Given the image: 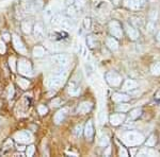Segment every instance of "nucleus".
Masks as SVG:
<instances>
[{
  "mask_svg": "<svg viewBox=\"0 0 160 157\" xmlns=\"http://www.w3.org/2000/svg\"><path fill=\"white\" fill-rule=\"evenodd\" d=\"M87 45L90 49H94L95 47H97V39L94 35H89L87 37Z\"/></svg>",
  "mask_w": 160,
  "mask_h": 157,
  "instance_id": "4be33fe9",
  "label": "nucleus"
},
{
  "mask_svg": "<svg viewBox=\"0 0 160 157\" xmlns=\"http://www.w3.org/2000/svg\"><path fill=\"white\" fill-rule=\"evenodd\" d=\"M82 132H83V130H82V127L80 124L77 125V127H75V130H74V134H75V136H76V137H80Z\"/></svg>",
  "mask_w": 160,
  "mask_h": 157,
  "instance_id": "72a5a7b5",
  "label": "nucleus"
},
{
  "mask_svg": "<svg viewBox=\"0 0 160 157\" xmlns=\"http://www.w3.org/2000/svg\"><path fill=\"white\" fill-rule=\"evenodd\" d=\"M15 64H16V60H15V58H9V65L11 67L12 71H16V66H15Z\"/></svg>",
  "mask_w": 160,
  "mask_h": 157,
  "instance_id": "f704fd0d",
  "label": "nucleus"
},
{
  "mask_svg": "<svg viewBox=\"0 0 160 157\" xmlns=\"http://www.w3.org/2000/svg\"><path fill=\"white\" fill-rule=\"evenodd\" d=\"M43 0H34L32 3H30V7H31V11L33 12H38L40 10L43 9Z\"/></svg>",
  "mask_w": 160,
  "mask_h": 157,
  "instance_id": "412c9836",
  "label": "nucleus"
},
{
  "mask_svg": "<svg viewBox=\"0 0 160 157\" xmlns=\"http://www.w3.org/2000/svg\"><path fill=\"white\" fill-rule=\"evenodd\" d=\"M109 145V137H108L107 135H102L98 139V145L100 146H106Z\"/></svg>",
  "mask_w": 160,
  "mask_h": 157,
  "instance_id": "cd10ccee",
  "label": "nucleus"
},
{
  "mask_svg": "<svg viewBox=\"0 0 160 157\" xmlns=\"http://www.w3.org/2000/svg\"><path fill=\"white\" fill-rule=\"evenodd\" d=\"M152 1H155V0H152Z\"/></svg>",
  "mask_w": 160,
  "mask_h": 157,
  "instance_id": "49530a36",
  "label": "nucleus"
},
{
  "mask_svg": "<svg viewBox=\"0 0 160 157\" xmlns=\"http://www.w3.org/2000/svg\"><path fill=\"white\" fill-rule=\"evenodd\" d=\"M60 27H62L63 29H66V30H71L74 28V24L72 22V20H69V19H62Z\"/></svg>",
  "mask_w": 160,
  "mask_h": 157,
  "instance_id": "5701e85b",
  "label": "nucleus"
},
{
  "mask_svg": "<svg viewBox=\"0 0 160 157\" xmlns=\"http://www.w3.org/2000/svg\"><path fill=\"white\" fill-rule=\"evenodd\" d=\"M17 84H18L22 89H27L28 86H29V84H30V82L28 81V80H26V79L18 78V79H17Z\"/></svg>",
  "mask_w": 160,
  "mask_h": 157,
  "instance_id": "c756f323",
  "label": "nucleus"
},
{
  "mask_svg": "<svg viewBox=\"0 0 160 157\" xmlns=\"http://www.w3.org/2000/svg\"><path fill=\"white\" fill-rule=\"evenodd\" d=\"M14 139L19 143H30L33 140V136L28 131H22V132L15 134Z\"/></svg>",
  "mask_w": 160,
  "mask_h": 157,
  "instance_id": "0eeeda50",
  "label": "nucleus"
},
{
  "mask_svg": "<svg viewBox=\"0 0 160 157\" xmlns=\"http://www.w3.org/2000/svg\"><path fill=\"white\" fill-rule=\"evenodd\" d=\"M159 153L157 151L148 148H143L138 152V156H158Z\"/></svg>",
  "mask_w": 160,
  "mask_h": 157,
  "instance_id": "6ab92c4d",
  "label": "nucleus"
},
{
  "mask_svg": "<svg viewBox=\"0 0 160 157\" xmlns=\"http://www.w3.org/2000/svg\"><path fill=\"white\" fill-rule=\"evenodd\" d=\"M105 79H106V82L112 87L120 86L123 81L122 76L118 74V72H115V71H109V72H107L105 76Z\"/></svg>",
  "mask_w": 160,
  "mask_h": 157,
  "instance_id": "f03ea898",
  "label": "nucleus"
},
{
  "mask_svg": "<svg viewBox=\"0 0 160 157\" xmlns=\"http://www.w3.org/2000/svg\"><path fill=\"white\" fill-rule=\"evenodd\" d=\"M124 28H125L128 37H129L131 40H137L139 38V36H140V33H139V31L137 30L133 25H131L129 24H125V25H124Z\"/></svg>",
  "mask_w": 160,
  "mask_h": 157,
  "instance_id": "9d476101",
  "label": "nucleus"
},
{
  "mask_svg": "<svg viewBox=\"0 0 160 157\" xmlns=\"http://www.w3.org/2000/svg\"><path fill=\"white\" fill-rule=\"evenodd\" d=\"M12 42H13V46H14V48L16 49L17 52L22 53V54H26V53H27V49H26L24 43H22V40L20 39V37L18 35H16V34L13 35Z\"/></svg>",
  "mask_w": 160,
  "mask_h": 157,
  "instance_id": "6e6552de",
  "label": "nucleus"
},
{
  "mask_svg": "<svg viewBox=\"0 0 160 157\" xmlns=\"http://www.w3.org/2000/svg\"><path fill=\"white\" fill-rule=\"evenodd\" d=\"M68 94L72 95V96H77V95L80 92V88L74 83V82H71V83L68 84Z\"/></svg>",
  "mask_w": 160,
  "mask_h": 157,
  "instance_id": "aec40b11",
  "label": "nucleus"
},
{
  "mask_svg": "<svg viewBox=\"0 0 160 157\" xmlns=\"http://www.w3.org/2000/svg\"><path fill=\"white\" fill-rule=\"evenodd\" d=\"M130 97L126 94H122V92H117V94H113L112 100L117 103H122V102H127L129 101Z\"/></svg>",
  "mask_w": 160,
  "mask_h": 157,
  "instance_id": "f3484780",
  "label": "nucleus"
},
{
  "mask_svg": "<svg viewBox=\"0 0 160 157\" xmlns=\"http://www.w3.org/2000/svg\"><path fill=\"white\" fill-rule=\"evenodd\" d=\"M111 1H112L114 4H118V2H120V0H111Z\"/></svg>",
  "mask_w": 160,
  "mask_h": 157,
  "instance_id": "a18cd8bd",
  "label": "nucleus"
},
{
  "mask_svg": "<svg viewBox=\"0 0 160 157\" xmlns=\"http://www.w3.org/2000/svg\"><path fill=\"white\" fill-rule=\"evenodd\" d=\"M152 74L154 76H160V62H156L151 67Z\"/></svg>",
  "mask_w": 160,
  "mask_h": 157,
  "instance_id": "393cba45",
  "label": "nucleus"
},
{
  "mask_svg": "<svg viewBox=\"0 0 160 157\" xmlns=\"http://www.w3.org/2000/svg\"><path fill=\"white\" fill-rule=\"evenodd\" d=\"M156 40H157V43L160 44V31L157 33V35H156Z\"/></svg>",
  "mask_w": 160,
  "mask_h": 157,
  "instance_id": "37998d69",
  "label": "nucleus"
},
{
  "mask_svg": "<svg viewBox=\"0 0 160 157\" xmlns=\"http://www.w3.org/2000/svg\"><path fill=\"white\" fill-rule=\"evenodd\" d=\"M34 152H35L34 145H30V146H28L27 150H26V155H27V156H32L33 154H34Z\"/></svg>",
  "mask_w": 160,
  "mask_h": 157,
  "instance_id": "c9c22d12",
  "label": "nucleus"
},
{
  "mask_svg": "<svg viewBox=\"0 0 160 157\" xmlns=\"http://www.w3.org/2000/svg\"><path fill=\"white\" fill-rule=\"evenodd\" d=\"M50 61L52 62V64L59 66L60 68H65L71 63V58L68 54H56L51 56Z\"/></svg>",
  "mask_w": 160,
  "mask_h": 157,
  "instance_id": "7ed1b4c3",
  "label": "nucleus"
},
{
  "mask_svg": "<svg viewBox=\"0 0 160 157\" xmlns=\"http://www.w3.org/2000/svg\"><path fill=\"white\" fill-rule=\"evenodd\" d=\"M62 16L61 15H53L52 19H51V22H52L53 25H60L62 22Z\"/></svg>",
  "mask_w": 160,
  "mask_h": 157,
  "instance_id": "2f4dec72",
  "label": "nucleus"
},
{
  "mask_svg": "<svg viewBox=\"0 0 160 157\" xmlns=\"http://www.w3.org/2000/svg\"><path fill=\"white\" fill-rule=\"evenodd\" d=\"M66 116H68V109H62L60 110H58L57 114L55 115V118H53L55 123L56 124H60V123H62L64 120H65Z\"/></svg>",
  "mask_w": 160,
  "mask_h": 157,
  "instance_id": "ddd939ff",
  "label": "nucleus"
},
{
  "mask_svg": "<svg viewBox=\"0 0 160 157\" xmlns=\"http://www.w3.org/2000/svg\"><path fill=\"white\" fill-rule=\"evenodd\" d=\"M17 70L22 76H30L32 73V65L28 60L20 58L17 63Z\"/></svg>",
  "mask_w": 160,
  "mask_h": 157,
  "instance_id": "20e7f679",
  "label": "nucleus"
},
{
  "mask_svg": "<svg viewBox=\"0 0 160 157\" xmlns=\"http://www.w3.org/2000/svg\"><path fill=\"white\" fill-rule=\"evenodd\" d=\"M6 50H7L6 44H4V42L2 39H0V53L3 54V53L6 52Z\"/></svg>",
  "mask_w": 160,
  "mask_h": 157,
  "instance_id": "e433bc0d",
  "label": "nucleus"
},
{
  "mask_svg": "<svg viewBox=\"0 0 160 157\" xmlns=\"http://www.w3.org/2000/svg\"><path fill=\"white\" fill-rule=\"evenodd\" d=\"M64 83V76H60V74H56V76H51L46 81V86L48 88H58V87L62 86Z\"/></svg>",
  "mask_w": 160,
  "mask_h": 157,
  "instance_id": "423d86ee",
  "label": "nucleus"
},
{
  "mask_svg": "<svg viewBox=\"0 0 160 157\" xmlns=\"http://www.w3.org/2000/svg\"><path fill=\"white\" fill-rule=\"evenodd\" d=\"M92 107H93V104L91 102L84 101L79 104L78 109H77V112H78L79 114H88V113L92 109Z\"/></svg>",
  "mask_w": 160,
  "mask_h": 157,
  "instance_id": "2eb2a0df",
  "label": "nucleus"
},
{
  "mask_svg": "<svg viewBox=\"0 0 160 157\" xmlns=\"http://www.w3.org/2000/svg\"><path fill=\"white\" fill-rule=\"evenodd\" d=\"M13 96H14V88H13V86L11 85V86H9V89H8V98H13Z\"/></svg>",
  "mask_w": 160,
  "mask_h": 157,
  "instance_id": "4c0bfd02",
  "label": "nucleus"
},
{
  "mask_svg": "<svg viewBox=\"0 0 160 157\" xmlns=\"http://www.w3.org/2000/svg\"><path fill=\"white\" fill-rule=\"evenodd\" d=\"M75 0H65V3L68 4V6H72V4L74 3Z\"/></svg>",
  "mask_w": 160,
  "mask_h": 157,
  "instance_id": "79ce46f5",
  "label": "nucleus"
},
{
  "mask_svg": "<svg viewBox=\"0 0 160 157\" xmlns=\"http://www.w3.org/2000/svg\"><path fill=\"white\" fill-rule=\"evenodd\" d=\"M22 29L26 34H29V33H31V31H32L33 28H32V25H31L30 21H22Z\"/></svg>",
  "mask_w": 160,
  "mask_h": 157,
  "instance_id": "b1692460",
  "label": "nucleus"
},
{
  "mask_svg": "<svg viewBox=\"0 0 160 157\" xmlns=\"http://www.w3.org/2000/svg\"><path fill=\"white\" fill-rule=\"evenodd\" d=\"M2 37H3V39H4V40H9V39H10V38H9V35H8V34H3V36H2Z\"/></svg>",
  "mask_w": 160,
  "mask_h": 157,
  "instance_id": "c03bdc74",
  "label": "nucleus"
},
{
  "mask_svg": "<svg viewBox=\"0 0 160 157\" xmlns=\"http://www.w3.org/2000/svg\"><path fill=\"white\" fill-rule=\"evenodd\" d=\"M106 45H107V47L109 48L111 51H113V52L118 50V43L115 37H107V39H106Z\"/></svg>",
  "mask_w": 160,
  "mask_h": 157,
  "instance_id": "dca6fc26",
  "label": "nucleus"
},
{
  "mask_svg": "<svg viewBox=\"0 0 160 157\" xmlns=\"http://www.w3.org/2000/svg\"><path fill=\"white\" fill-rule=\"evenodd\" d=\"M129 109H130V105L127 104V103H124V102L120 103V104L117 106V110L118 112H121V113H126Z\"/></svg>",
  "mask_w": 160,
  "mask_h": 157,
  "instance_id": "a878e982",
  "label": "nucleus"
},
{
  "mask_svg": "<svg viewBox=\"0 0 160 157\" xmlns=\"http://www.w3.org/2000/svg\"><path fill=\"white\" fill-rule=\"evenodd\" d=\"M142 115V109H135L130 110V118L131 119H138Z\"/></svg>",
  "mask_w": 160,
  "mask_h": 157,
  "instance_id": "7c9ffc66",
  "label": "nucleus"
},
{
  "mask_svg": "<svg viewBox=\"0 0 160 157\" xmlns=\"http://www.w3.org/2000/svg\"><path fill=\"white\" fill-rule=\"evenodd\" d=\"M155 99L158 100V101H160V90L156 92V95H155Z\"/></svg>",
  "mask_w": 160,
  "mask_h": 157,
  "instance_id": "a19ab883",
  "label": "nucleus"
},
{
  "mask_svg": "<svg viewBox=\"0 0 160 157\" xmlns=\"http://www.w3.org/2000/svg\"><path fill=\"white\" fill-rule=\"evenodd\" d=\"M125 119H126V116L124 114H113L110 116L109 121L113 127H118V125L122 124L124 121H125Z\"/></svg>",
  "mask_w": 160,
  "mask_h": 157,
  "instance_id": "9b49d317",
  "label": "nucleus"
},
{
  "mask_svg": "<svg viewBox=\"0 0 160 157\" xmlns=\"http://www.w3.org/2000/svg\"><path fill=\"white\" fill-rule=\"evenodd\" d=\"M83 133H84V136H86L87 139L91 140L93 135H94V127H93V122L92 120H89L87 122L86 127L83 128Z\"/></svg>",
  "mask_w": 160,
  "mask_h": 157,
  "instance_id": "4468645a",
  "label": "nucleus"
},
{
  "mask_svg": "<svg viewBox=\"0 0 160 157\" xmlns=\"http://www.w3.org/2000/svg\"><path fill=\"white\" fill-rule=\"evenodd\" d=\"M120 154L122 156H128V153L125 150H124V149H121V150H120Z\"/></svg>",
  "mask_w": 160,
  "mask_h": 157,
  "instance_id": "ea45409f",
  "label": "nucleus"
},
{
  "mask_svg": "<svg viewBox=\"0 0 160 157\" xmlns=\"http://www.w3.org/2000/svg\"><path fill=\"white\" fill-rule=\"evenodd\" d=\"M156 142H157V137L155 135H151L148 138V140L145 141V145L149 146V148H152V146L156 145Z\"/></svg>",
  "mask_w": 160,
  "mask_h": 157,
  "instance_id": "bb28decb",
  "label": "nucleus"
},
{
  "mask_svg": "<svg viewBox=\"0 0 160 157\" xmlns=\"http://www.w3.org/2000/svg\"><path fill=\"white\" fill-rule=\"evenodd\" d=\"M144 136L143 134L139 132H133V131H129L126 132L122 136V141L128 146H136L144 142Z\"/></svg>",
  "mask_w": 160,
  "mask_h": 157,
  "instance_id": "f257e3e1",
  "label": "nucleus"
},
{
  "mask_svg": "<svg viewBox=\"0 0 160 157\" xmlns=\"http://www.w3.org/2000/svg\"><path fill=\"white\" fill-rule=\"evenodd\" d=\"M146 0H124V4L130 10H139L145 6Z\"/></svg>",
  "mask_w": 160,
  "mask_h": 157,
  "instance_id": "1a4fd4ad",
  "label": "nucleus"
},
{
  "mask_svg": "<svg viewBox=\"0 0 160 157\" xmlns=\"http://www.w3.org/2000/svg\"><path fill=\"white\" fill-rule=\"evenodd\" d=\"M38 114H41L42 116L44 115H46L48 113V109L45 106V105H38Z\"/></svg>",
  "mask_w": 160,
  "mask_h": 157,
  "instance_id": "473e14b6",
  "label": "nucleus"
},
{
  "mask_svg": "<svg viewBox=\"0 0 160 157\" xmlns=\"http://www.w3.org/2000/svg\"><path fill=\"white\" fill-rule=\"evenodd\" d=\"M44 54H45V50L43 47H35L33 49V55L35 58H42Z\"/></svg>",
  "mask_w": 160,
  "mask_h": 157,
  "instance_id": "c85d7f7f",
  "label": "nucleus"
},
{
  "mask_svg": "<svg viewBox=\"0 0 160 157\" xmlns=\"http://www.w3.org/2000/svg\"><path fill=\"white\" fill-rule=\"evenodd\" d=\"M108 29H109L110 34L115 38H122L123 37V29L122 25L117 20H112L109 22L108 25Z\"/></svg>",
  "mask_w": 160,
  "mask_h": 157,
  "instance_id": "39448f33",
  "label": "nucleus"
},
{
  "mask_svg": "<svg viewBox=\"0 0 160 157\" xmlns=\"http://www.w3.org/2000/svg\"><path fill=\"white\" fill-rule=\"evenodd\" d=\"M138 87V83H137L136 81H133V80H125V82H124L123 86H122V90L124 91H132L135 90V89Z\"/></svg>",
  "mask_w": 160,
  "mask_h": 157,
  "instance_id": "f8f14e48",
  "label": "nucleus"
},
{
  "mask_svg": "<svg viewBox=\"0 0 160 157\" xmlns=\"http://www.w3.org/2000/svg\"><path fill=\"white\" fill-rule=\"evenodd\" d=\"M83 25H84V27H86V29H89L90 25H91V20H90V18H84Z\"/></svg>",
  "mask_w": 160,
  "mask_h": 157,
  "instance_id": "58836bf2",
  "label": "nucleus"
},
{
  "mask_svg": "<svg viewBox=\"0 0 160 157\" xmlns=\"http://www.w3.org/2000/svg\"><path fill=\"white\" fill-rule=\"evenodd\" d=\"M33 31H34V36L35 38H38V39H41V38L44 37V34H45V31H44V25L43 24H41V22H38L34 25V28H33Z\"/></svg>",
  "mask_w": 160,
  "mask_h": 157,
  "instance_id": "a211bd4d",
  "label": "nucleus"
}]
</instances>
